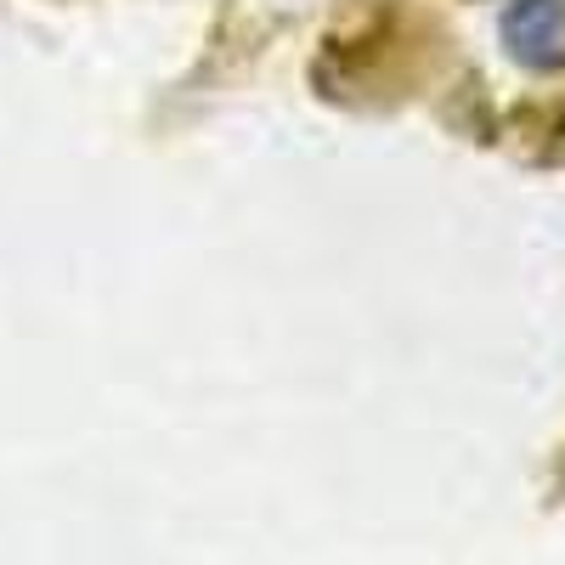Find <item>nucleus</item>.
Listing matches in <instances>:
<instances>
[{
	"instance_id": "nucleus-1",
	"label": "nucleus",
	"mask_w": 565,
	"mask_h": 565,
	"mask_svg": "<svg viewBox=\"0 0 565 565\" xmlns=\"http://www.w3.org/2000/svg\"><path fill=\"white\" fill-rule=\"evenodd\" d=\"M498 45L532 79L565 74V0H503Z\"/></svg>"
}]
</instances>
